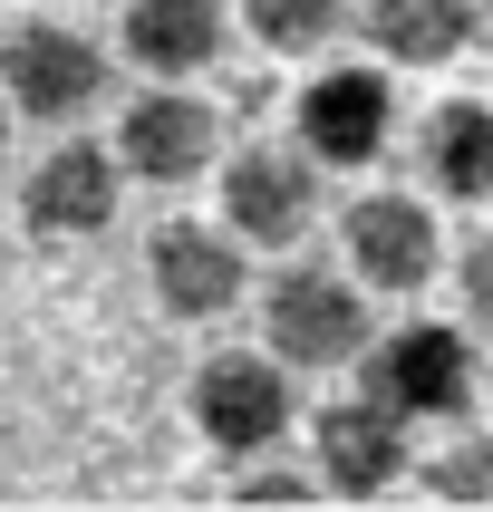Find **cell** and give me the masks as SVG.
<instances>
[{
	"label": "cell",
	"instance_id": "6da1fadb",
	"mask_svg": "<svg viewBox=\"0 0 493 512\" xmlns=\"http://www.w3.org/2000/svg\"><path fill=\"white\" fill-rule=\"evenodd\" d=\"M261 329H271L281 368H348V358H368V300L329 261H290L281 281L261 290Z\"/></svg>",
	"mask_w": 493,
	"mask_h": 512
},
{
	"label": "cell",
	"instance_id": "7a4b0ae2",
	"mask_svg": "<svg viewBox=\"0 0 493 512\" xmlns=\"http://www.w3.org/2000/svg\"><path fill=\"white\" fill-rule=\"evenodd\" d=\"M107 97V49L68 20H20L0 39V107L39 116V126H68Z\"/></svg>",
	"mask_w": 493,
	"mask_h": 512
},
{
	"label": "cell",
	"instance_id": "3957f363",
	"mask_svg": "<svg viewBox=\"0 0 493 512\" xmlns=\"http://www.w3.org/2000/svg\"><path fill=\"white\" fill-rule=\"evenodd\" d=\"M368 397L416 426V416H464L474 406V348L464 329H435V319H406L387 339H368Z\"/></svg>",
	"mask_w": 493,
	"mask_h": 512
},
{
	"label": "cell",
	"instance_id": "277c9868",
	"mask_svg": "<svg viewBox=\"0 0 493 512\" xmlns=\"http://www.w3.org/2000/svg\"><path fill=\"white\" fill-rule=\"evenodd\" d=\"M300 397H290L281 358H261V348H223V358H203L194 368V426L203 445H223V455H261V445H281Z\"/></svg>",
	"mask_w": 493,
	"mask_h": 512
},
{
	"label": "cell",
	"instance_id": "5b68a950",
	"mask_svg": "<svg viewBox=\"0 0 493 512\" xmlns=\"http://www.w3.org/2000/svg\"><path fill=\"white\" fill-rule=\"evenodd\" d=\"M290 136H300L310 165H377L387 136H397V97H387L377 68H319L290 107Z\"/></svg>",
	"mask_w": 493,
	"mask_h": 512
},
{
	"label": "cell",
	"instance_id": "8992f818",
	"mask_svg": "<svg viewBox=\"0 0 493 512\" xmlns=\"http://www.w3.org/2000/svg\"><path fill=\"white\" fill-rule=\"evenodd\" d=\"M223 223L242 232V242H300V232L319 223V165L300 155V145H242L223 165Z\"/></svg>",
	"mask_w": 493,
	"mask_h": 512
},
{
	"label": "cell",
	"instance_id": "52a82bcc",
	"mask_svg": "<svg viewBox=\"0 0 493 512\" xmlns=\"http://www.w3.org/2000/svg\"><path fill=\"white\" fill-rule=\"evenodd\" d=\"M339 242H348V281L358 290H426L435 281V213L416 194H358L339 213Z\"/></svg>",
	"mask_w": 493,
	"mask_h": 512
},
{
	"label": "cell",
	"instance_id": "ba28073f",
	"mask_svg": "<svg viewBox=\"0 0 493 512\" xmlns=\"http://www.w3.org/2000/svg\"><path fill=\"white\" fill-rule=\"evenodd\" d=\"M213 155H223V116L194 87H155L116 126V174H145V184H194Z\"/></svg>",
	"mask_w": 493,
	"mask_h": 512
},
{
	"label": "cell",
	"instance_id": "9c48e42d",
	"mask_svg": "<svg viewBox=\"0 0 493 512\" xmlns=\"http://www.w3.org/2000/svg\"><path fill=\"white\" fill-rule=\"evenodd\" d=\"M310 455H319V484H329V493L377 503V493L406 474V426H397L377 397H339V406H319Z\"/></svg>",
	"mask_w": 493,
	"mask_h": 512
},
{
	"label": "cell",
	"instance_id": "30bf717a",
	"mask_svg": "<svg viewBox=\"0 0 493 512\" xmlns=\"http://www.w3.org/2000/svg\"><path fill=\"white\" fill-rule=\"evenodd\" d=\"M145 271H155V300L174 319H223L242 300V242L232 232H203V223H165L155 252H145Z\"/></svg>",
	"mask_w": 493,
	"mask_h": 512
},
{
	"label": "cell",
	"instance_id": "8fae6325",
	"mask_svg": "<svg viewBox=\"0 0 493 512\" xmlns=\"http://www.w3.org/2000/svg\"><path fill=\"white\" fill-rule=\"evenodd\" d=\"M20 213L39 232H107L116 223V155L107 145H49L20 184Z\"/></svg>",
	"mask_w": 493,
	"mask_h": 512
},
{
	"label": "cell",
	"instance_id": "7c38bea8",
	"mask_svg": "<svg viewBox=\"0 0 493 512\" xmlns=\"http://www.w3.org/2000/svg\"><path fill=\"white\" fill-rule=\"evenodd\" d=\"M416 165L445 203H493V107L484 97H445L416 126Z\"/></svg>",
	"mask_w": 493,
	"mask_h": 512
},
{
	"label": "cell",
	"instance_id": "4fadbf2b",
	"mask_svg": "<svg viewBox=\"0 0 493 512\" xmlns=\"http://www.w3.org/2000/svg\"><path fill=\"white\" fill-rule=\"evenodd\" d=\"M126 58L155 78H194L223 58V0H126Z\"/></svg>",
	"mask_w": 493,
	"mask_h": 512
},
{
	"label": "cell",
	"instance_id": "5bb4252c",
	"mask_svg": "<svg viewBox=\"0 0 493 512\" xmlns=\"http://www.w3.org/2000/svg\"><path fill=\"white\" fill-rule=\"evenodd\" d=\"M368 49L397 58V68H445V58L474 49V29H484V10L474 0H368Z\"/></svg>",
	"mask_w": 493,
	"mask_h": 512
},
{
	"label": "cell",
	"instance_id": "9a60e30c",
	"mask_svg": "<svg viewBox=\"0 0 493 512\" xmlns=\"http://www.w3.org/2000/svg\"><path fill=\"white\" fill-rule=\"evenodd\" d=\"M242 20H252V39L261 49H281V58H310V49H329L339 39V0H242Z\"/></svg>",
	"mask_w": 493,
	"mask_h": 512
},
{
	"label": "cell",
	"instance_id": "2e32d148",
	"mask_svg": "<svg viewBox=\"0 0 493 512\" xmlns=\"http://www.w3.org/2000/svg\"><path fill=\"white\" fill-rule=\"evenodd\" d=\"M426 493H445V503H493V435L445 445V455L426 464Z\"/></svg>",
	"mask_w": 493,
	"mask_h": 512
},
{
	"label": "cell",
	"instance_id": "e0dca14e",
	"mask_svg": "<svg viewBox=\"0 0 493 512\" xmlns=\"http://www.w3.org/2000/svg\"><path fill=\"white\" fill-rule=\"evenodd\" d=\"M455 290H464V319H474V329H493V232L455 261Z\"/></svg>",
	"mask_w": 493,
	"mask_h": 512
},
{
	"label": "cell",
	"instance_id": "ac0fdd59",
	"mask_svg": "<svg viewBox=\"0 0 493 512\" xmlns=\"http://www.w3.org/2000/svg\"><path fill=\"white\" fill-rule=\"evenodd\" d=\"M242 503H261V512H300V503H310V484H300V474H252V484H242Z\"/></svg>",
	"mask_w": 493,
	"mask_h": 512
},
{
	"label": "cell",
	"instance_id": "d6986e66",
	"mask_svg": "<svg viewBox=\"0 0 493 512\" xmlns=\"http://www.w3.org/2000/svg\"><path fill=\"white\" fill-rule=\"evenodd\" d=\"M0 145H10V107H0Z\"/></svg>",
	"mask_w": 493,
	"mask_h": 512
}]
</instances>
